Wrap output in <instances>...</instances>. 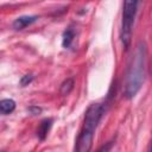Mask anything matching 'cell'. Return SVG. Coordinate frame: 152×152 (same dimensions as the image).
<instances>
[{
	"label": "cell",
	"instance_id": "obj_1",
	"mask_svg": "<svg viewBox=\"0 0 152 152\" xmlns=\"http://www.w3.org/2000/svg\"><path fill=\"white\" fill-rule=\"evenodd\" d=\"M147 59V45L145 42H139L135 46L134 53L129 61L124 83V94L127 99H133L145 81Z\"/></svg>",
	"mask_w": 152,
	"mask_h": 152
},
{
	"label": "cell",
	"instance_id": "obj_11",
	"mask_svg": "<svg viewBox=\"0 0 152 152\" xmlns=\"http://www.w3.org/2000/svg\"><path fill=\"white\" fill-rule=\"evenodd\" d=\"M28 110L31 112L32 115H37V114H39V113L42 112V109H40L39 107H36V106H31V107L28 108Z\"/></svg>",
	"mask_w": 152,
	"mask_h": 152
},
{
	"label": "cell",
	"instance_id": "obj_6",
	"mask_svg": "<svg viewBox=\"0 0 152 152\" xmlns=\"http://www.w3.org/2000/svg\"><path fill=\"white\" fill-rule=\"evenodd\" d=\"M15 109V101L12 99H2L0 101V112L2 115H7L13 113Z\"/></svg>",
	"mask_w": 152,
	"mask_h": 152
},
{
	"label": "cell",
	"instance_id": "obj_13",
	"mask_svg": "<svg viewBox=\"0 0 152 152\" xmlns=\"http://www.w3.org/2000/svg\"><path fill=\"white\" fill-rule=\"evenodd\" d=\"M151 69H152V66H151Z\"/></svg>",
	"mask_w": 152,
	"mask_h": 152
},
{
	"label": "cell",
	"instance_id": "obj_12",
	"mask_svg": "<svg viewBox=\"0 0 152 152\" xmlns=\"http://www.w3.org/2000/svg\"><path fill=\"white\" fill-rule=\"evenodd\" d=\"M151 152H152V147H151Z\"/></svg>",
	"mask_w": 152,
	"mask_h": 152
},
{
	"label": "cell",
	"instance_id": "obj_3",
	"mask_svg": "<svg viewBox=\"0 0 152 152\" xmlns=\"http://www.w3.org/2000/svg\"><path fill=\"white\" fill-rule=\"evenodd\" d=\"M138 1H125L122 6V19H121V27H120V39L125 49H127L131 44V37L133 31V25L138 11Z\"/></svg>",
	"mask_w": 152,
	"mask_h": 152
},
{
	"label": "cell",
	"instance_id": "obj_7",
	"mask_svg": "<svg viewBox=\"0 0 152 152\" xmlns=\"http://www.w3.org/2000/svg\"><path fill=\"white\" fill-rule=\"evenodd\" d=\"M74 38H75V30L70 26L63 32V36H62V45H63V48L69 49L71 46L72 42H74Z\"/></svg>",
	"mask_w": 152,
	"mask_h": 152
},
{
	"label": "cell",
	"instance_id": "obj_9",
	"mask_svg": "<svg viewBox=\"0 0 152 152\" xmlns=\"http://www.w3.org/2000/svg\"><path fill=\"white\" fill-rule=\"evenodd\" d=\"M113 141L110 140V141H107V142H104L101 147H99L97 148V151L96 152H109L110 150H112V147H113Z\"/></svg>",
	"mask_w": 152,
	"mask_h": 152
},
{
	"label": "cell",
	"instance_id": "obj_8",
	"mask_svg": "<svg viewBox=\"0 0 152 152\" xmlns=\"http://www.w3.org/2000/svg\"><path fill=\"white\" fill-rule=\"evenodd\" d=\"M74 84H75V81L72 77H69L66 78L62 84H61V88H59V93L61 95H69L71 93V90L74 89Z\"/></svg>",
	"mask_w": 152,
	"mask_h": 152
},
{
	"label": "cell",
	"instance_id": "obj_2",
	"mask_svg": "<svg viewBox=\"0 0 152 152\" xmlns=\"http://www.w3.org/2000/svg\"><path fill=\"white\" fill-rule=\"evenodd\" d=\"M104 112H106V108L102 103H91L87 108L82 128L76 139L74 152H90L95 131Z\"/></svg>",
	"mask_w": 152,
	"mask_h": 152
},
{
	"label": "cell",
	"instance_id": "obj_4",
	"mask_svg": "<svg viewBox=\"0 0 152 152\" xmlns=\"http://www.w3.org/2000/svg\"><path fill=\"white\" fill-rule=\"evenodd\" d=\"M37 20H38L37 15H21V17H18L17 19H14L12 26L14 30H23Z\"/></svg>",
	"mask_w": 152,
	"mask_h": 152
},
{
	"label": "cell",
	"instance_id": "obj_10",
	"mask_svg": "<svg viewBox=\"0 0 152 152\" xmlns=\"http://www.w3.org/2000/svg\"><path fill=\"white\" fill-rule=\"evenodd\" d=\"M32 81H33V75L28 74V75H25V76L21 77V80H20V84H21L23 87H25V86L30 84Z\"/></svg>",
	"mask_w": 152,
	"mask_h": 152
},
{
	"label": "cell",
	"instance_id": "obj_5",
	"mask_svg": "<svg viewBox=\"0 0 152 152\" xmlns=\"http://www.w3.org/2000/svg\"><path fill=\"white\" fill-rule=\"evenodd\" d=\"M52 122H53V120L49 118V119H44V120L39 124V127H38V129H37V137H38L40 140H44V139L46 138V135H48L50 128L52 127Z\"/></svg>",
	"mask_w": 152,
	"mask_h": 152
}]
</instances>
